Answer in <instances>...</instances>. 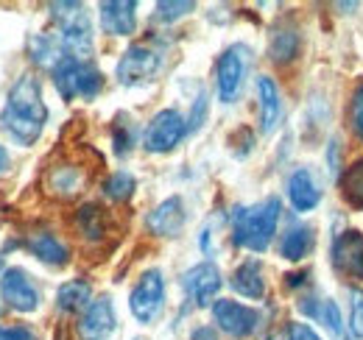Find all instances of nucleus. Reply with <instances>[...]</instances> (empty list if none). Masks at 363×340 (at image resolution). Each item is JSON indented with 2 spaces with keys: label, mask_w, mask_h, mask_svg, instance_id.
<instances>
[{
  "label": "nucleus",
  "mask_w": 363,
  "mask_h": 340,
  "mask_svg": "<svg viewBox=\"0 0 363 340\" xmlns=\"http://www.w3.org/2000/svg\"><path fill=\"white\" fill-rule=\"evenodd\" d=\"M45 123L48 106L43 101V86L31 73H26L6 95V103L0 109V126L17 145H31L40 140Z\"/></svg>",
  "instance_id": "f257e3e1"
},
{
  "label": "nucleus",
  "mask_w": 363,
  "mask_h": 340,
  "mask_svg": "<svg viewBox=\"0 0 363 340\" xmlns=\"http://www.w3.org/2000/svg\"><path fill=\"white\" fill-rule=\"evenodd\" d=\"M282 204L279 198H266L255 207H235L232 212V243L238 249L263 254L272 246L277 226H279Z\"/></svg>",
  "instance_id": "f03ea898"
},
{
  "label": "nucleus",
  "mask_w": 363,
  "mask_h": 340,
  "mask_svg": "<svg viewBox=\"0 0 363 340\" xmlns=\"http://www.w3.org/2000/svg\"><path fill=\"white\" fill-rule=\"evenodd\" d=\"M50 14L59 20V45L65 56L90 62L92 23L82 3H50Z\"/></svg>",
  "instance_id": "7ed1b4c3"
},
{
  "label": "nucleus",
  "mask_w": 363,
  "mask_h": 340,
  "mask_svg": "<svg viewBox=\"0 0 363 340\" xmlns=\"http://www.w3.org/2000/svg\"><path fill=\"white\" fill-rule=\"evenodd\" d=\"M53 84L65 101H73V98L92 101L104 86V76L92 62L62 56V62L53 67Z\"/></svg>",
  "instance_id": "20e7f679"
},
{
  "label": "nucleus",
  "mask_w": 363,
  "mask_h": 340,
  "mask_svg": "<svg viewBox=\"0 0 363 340\" xmlns=\"http://www.w3.org/2000/svg\"><path fill=\"white\" fill-rule=\"evenodd\" d=\"M249 62H252V50H249V45L243 42L232 45L221 53L218 67H216V84H218L221 103H235L238 101L243 79H246V70H249Z\"/></svg>",
  "instance_id": "39448f33"
},
{
  "label": "nucleus",
  "mask_w": 363,
  "mask_h": 340,
  "mask_svg": "<svg viewBox=\"0 0 363 340\" xmlns=\"http://www.w3.org/2000/svg\"><path fill=\"white\" fill-rule=\"evenodd\" d=\"M187 137V120L177 109H162L157 112L143 131V148L148 154H168Z\"/></svg>",
  "instance_id": "423d86ee"
},
{
  "label": "nucleus",
  "mask_w": 363,
  "mask_h": 340,
  "mask_svg": "<svg viewBox=\"0 0 363 340\" xmlns=\"http://www.w3.org/2000/svg\"><path fill=\"white\" fill-rule=\"evenodd\" d=\"M165 307V276L162 271L157 268H148L143 271L140 282L132 288V296H129V310L140 324H151Z\"/></svg>",
  "instance_id": "0eeeda50"
},
{
  "label": "nucleus",
  "mask_w": 363,
  "mask_h": 340,
  "mask_svg": "<svg viewBox=\"0 0 363 340\" xmlns=\"http://www.w3.org/2000/svg\"><path fill=\"white\" fill-rule=\"evenodd\" d=\"M162 67V56L148 47V45H132L126 47V53L121 56L118 67H115V76L123 86H137L151 81Z\"/></svg>",
  "instance_id": "6e6552de"
},
{
  "label": "nucleus",
  "mask_w": 363,
  "mask_h": 340,
  "mask_svg": "<svg viewBox=\"0 0 363 340\" xmlns=\"http://www.w3.org/2000/svg\"><path fill=\"white\" fill-rule=\"evenodd\" d=\"M213 321L229 338H249L260 327V310L246 307L232 298H216L213 301Z\"/></svg>",
  "instance_id": "1a4fd4ad"
},
{
  "label": "nucleus",
  "mask_w": 363,
  "mask_h": 340,
  "mask_svg": "<svg viewBox=\"0 0 363 340\" xmlns=\"http://www.w3.org/2000/svg\"><path fill=\"white\" fill-rule=\"evenodd\" d=\"M0 296L14 312H34L40 307V288L23 268H3L0 271Z\"/></svg>",
  "instance_id": "9d476101"
},
{
  "label": "nucleus",
  "mask_w": 363,
  "mask_h": 340,
  "mask_svg": "<svg viewBox=\"0 0 363 340\" xmlns=\"http://www.w3.org/2000/svg\"><path fill=\"white\" fill-rule=\"evenodd\" d=\"M115 327H118V318H115V304L109 296H98L95 301H90L76 324L82 340H109Z\"/></svg>",
  "instance_id": "9b49d317"
},
{
  "label": "nucleus",
  "mask_w": 363,
  "mask_h": 340,
  "mask_svg": "<svg viewBox=\"0 0 363 340\" xmlns=\"http://www.w3.org/2000/svg\"><path fill=\"white\" fill-rule=\"evenodd\" d=\"M182 288L199 307H207L213 298L218 296V290H221V271L213 262H199L190 271H184Z\"/></svg>",
  "instance_id": "f8f14e48"
},
{
  "label": "nucleus",
  "mask_w": 363,
  "mask_h": 340,
  "mask_svg": "<svg viewBox=\"0 0 363 340\" xmlns=\"http://www.w3.org/2000/svg\"><path fill=\"white\" fill-rule=\"evenodd\" d=\"M333 265L352 279L363 282V234L358 229H347L333 243Z\"/></svg>",
  "instance_id": "ddd939ff"
},
{
  "label": "nucleus",
  "mask_w": 363,
  "mask_h": 340,
  "mask_svg": "<svg viewBox=\"0 0 363 340\" xmlns=\"http://www.w3.org/2000/svg\"><path fill=\"white\" fill-rule=\"evenodd\" d=\"M101 28L109 37H129L137 28V3L135 0H109L98 6Z\"/></svg>",
  "instance_id": "4468645a"
},
{
  "label": "nucleus",
  "mask_w": 363,
  "mask_h": 340,
  "mask_svg": "<svg viewBox=\"0 0 363 340\" xmlns=\"http://www.w3.org/2000/svg\"><path fill=\"white\" fill-rule=\"evenodd\" d=\"M184 220H187V212H184L182 198L171 196L145 217V226L157 237H179V232L184 229Z\"/></svg>",
  "instance_id": "2eb2a0df"
},
{
  "label": "nucleus",
  "mask_w": 363,
  "mask_h": 340,
  "mask_svg": "<svg viewBox=\"0 0 363 340\" xmlns=\"http://www.w3.org/2000/svg\"><path fill=\"white\" fill-rule=\"evenodd\" d=\"M288 201L296 212H311L316 210L321 201V190H318L316 178L308 168H296L288 178Z\"/></svg>",
  "instance_id": "dca6fc26"
},
{
  "label": "nucleus",
  "mask_w": 363,
  "mask_h": 340,
  "mask_svg": "<svg viewBox=\"0 0 363 340\" xmlns=\"http://www.w3.org/2000/svg\"><path fill=\"white\" fill-rule=\"evenodd\" d=\"M232 290L243 298H263L266 296V279H263V265L260 259H246L240 262L235 271H232V279H229Z\"/></svg>",
  "instance_id": "f3484780"
},
{
  "label": "nucleus",
  "mask_w": 363,
  "mask_h": 340,
  "mask_svg": "<svg viewBox=\"0 0 363 340\" xmlns=\"http://www.w3.org/2000/svg\"><path fill=\"white\" fill-rule=\"evenodd\" d=\"M26 246H28V251L37 256L40 262H45L50 268H62V265H67V259H70L67 246H65L53 232H45V229L31 232L28 240H26Z\"/></svg>",
  "instance_id": "a211bd4d"
},
{
  "label": "nucleus",
  "mask_w": 363,
  "mask_h": 340,
  "mask_svg": "<svg viewBox=\"0 0 363 340\" xmlns=\"http://www.w3.org/2000/svg\"><path fill=\"white\" fill-rule=\"evenodd\" d=\"M257 101H260V131L272 134L282 118V95H279L272 76L257 79Z\"/></svg>",
  "instance_id": "6ab92c4d"
},
{
  "label": "nucleus",
  "mask_w": 363,
  "mask_h": 340,
  "mask_svg": "<svg viewBox=\"0 0 363 340\" xmlns=\"http://www.w3.org/2000/svg\"><path fill=\"white\" fill-rule=\"evenodd\" d=\"M45 187L59 198H73L84 187V170L79 165H53L45 176Z\"/></svg>",
  "instance_id": "aec40b11"
},
{
  "label": "nucleus",
  "mask_w": 363,
  "mask_h": 340,
  "mask_svg": "<svg viewBox=\"0 0 363 340\" xmlns=\"http://www.w3.org/2000/svg\"><path fill=\"white\" fill-rule=\"evenodd\" d=\"M311 249H313V229L305 223H294L279 240V256H285L288 262L305 259L311 254Z\"/></svg>",
  "instance_id": "412c9836"
},
{
  "label": "nucleus",
  "mask_w": 363,
  "mask_h": 340,
  "mask_svg": "<svg viewBox=\"0 0 363 340\" xmlns=\"http://www.w3.org/2000/svg\"><path fill=\"white\" fill-rule=\"evenodd\" d=\"M92 296L90 282L84 279H70L65 282L59 290H56V310L59 312H79V310H87Z\"/></svg>",
  "instance_id": "4be33fe9"
},
{
  "label": "nucleus",
  "mask_w": 363,
  "mask_h": 340,
  "mask_svg": "<svg viewBox=\"0 0 363 340\" xmlns=\"http://www.w3.org/2000/svg\"><path fill=\"white\" fill-rule=\"evenodd\" d=\"M28 56L40 64V67H56L62 62V45H59V37H50V34H34L28 37Z\"/></svg>",
  "instance_id": "5701e85b"
},
{
  "label": "nucleus",
  "mask_w": 363,
  "mask_h": 340,
  "mask_svg": "<svg viewBox=\"0 0 363 340\" xmlns=\"http://www.w3.org/2000/svg\"><path fill=\"white\" fill-rule=\"evenodd\" d=\"M296 53H299V34H296L294 28H279V31H274L272 42H269V56H272L274 62L285 64V62H291Z\"/></svg>",
  "instance_id": "b1692460"
},
{
  "label": "nucleus",
  "mask_w": 363,
  "mask_h": 340,
  "mask_svg": "<svg viewBox=\"0 0 363 340\" xmlns=\"http://www.w3.org/2000/svg\"><path fill=\"white\" fill-rule=\"evenodd\" d=\"M76 226L87 240H101L106 232V220H104V210L98 204H84L76 212Z\"/></svg>",
  "instance_id": "393cba45"
},
{
  "label": "nucleus",
  "mask_w": 363,
  "mask_h": 340,
  "mask_svg": "<svg viewBox=\"0 0 363 340\" xmlns=\"http://www.w3.org/2000/svg\"><path fill=\"white\" fill-rule=\"evenodd\" d=\"M341 193H344L350 207L363 210V157L347 168L344 178H341Z\"/></svg>",
  "instance_id": "a878e982"
},
{
  "label": "nucleus",
  "mask_w": 363,
  "mask_h": 340,
  "mask_svg": "<svg viewBox=\"0 0 363 340\" xmlns=\"http://www.w3.org/2000/svg\"><path fill=\"white\" fill-rule=\"evenodd\" d=\"M137 181L129 170H115L106 181H104V196L112 201H129L135 193Z\"/></svg>",
  "instance_id": "bb28decb"
},
{
  "label": "nucleus",
  "mask_w": 363,
  "mask_h": 340,
  "mask_svg": "<svg viewBox=\"0 0 363 340\" xmlns=\"http://www.w3.org/2000/svg\"><path fill=\"white\" fill-rule=\"evenodd\" d=\"M316 321H321V327H324L333 338H341V335H344V318H341V310H338V301H335V298H321Z\"/></svg>",
  "instance_id": "cd10ccee"
},
{
  "label": "nucleus",
  "mask_w": 363,
  "mask_h": 340,
  "mask_svg": "<svg viewBox=\"0 0 363 340\" xmlns=\"http://www.w3.org/2000/svg\"><path fill=\"white\" fill-rule=\"evenodd\" d=\"M112 142H115V154L118 157H126L132 151V145H135V126H132L129 118L121 115L115 120V126H112Z\"/></svg>",
  "instance_id": "c85d7f7f"
},
{
  "label": "nucleus",
  "mask_w": 363,
  "mask_h": 340,
  "mask_svg": "<svg viewBox=\"0 0 363 340\" xmlns=\"http://www.w3.org/2000/svg\"><path fill=\"white\" fill-rule=\"evenodd\" d=\"M196 3H157V20L160 23H174L184 14H190Z\"/></svg>",
  "instance_id": "c756f323"
},
{
  "label": "nucleus",
  "mask_w": 363,
  "mask_h": 340,
  "mask_svg": "<svg viewBox=\"0 0 363 340\" xmlns=\"http://www.w3.org/2000/svg\"><path fill=\"white\" fill-rule=\"evenodd\" d=\"M207 92H199L196 95V101H193V109H190V118H187V134H193V131H199V128L204 126V120H207Z\"/></svg>",
  "instance_id": "7c9ffc66"
},
{
  "label": "nucleus",
  "mask_w": 363,
  "mask_h": 340,
  "mask_svg": "<svg viewBox=\"0 0 363 340\" xmlns=\"http://www.w3.org/2000/svg\"><path fill=\"white\" fill-rule=\"evenodd\" d=\"M352 298V310H350V329L355 338L363 340V293L361 290H352L350 293Z\"/></svg>",
  "instance_id": "2f4dec72"
},
{
  "label": "nucleus",
  "mask_w": 363,
  "mask_h": 340,
  "mask_svg": "<svg viewBox=\"0 0 363 340\" xmlns=\"http://www.w3.org/2000/svg\"><path fill=\"white\" fill-rule=\"evenodd\" d=\"M350 126L363 140V84L352 92V103H350Z\"/></svg>",
  "instance_id": "473e14b6"
},
{
  "label": "nucleus",
  "mask_w": 363,
  "mask_h": 340,
  "mask_svg": "<svg viewBox=\"0 0 363 340\" xmlns=\"http://www.w3.org/2000/svg\"><path fill=\"white\" fill-rule=\"evenodd\" d=\"M0 340H37V332L26 324H11V327H0Z\"/></svg>",
  "instance_id": "72a5a7b5"
},
{
  "label": "nucleus",
  "mask_w": 363,
  "mask_h": 340,
  "mask_svg": "<svg viewBox=\"0 0 363 340\" xmlns=\"http://www.w3.org/2000/svg\"><path fill=\"white\" fill-rule=\"evenodd\" d=\"M288 340H321V338H318L316 329L311 324L294 321V324H288Z\"/></svg>",
  "instance_id": "f704fd0d"
},
{
  "label": "nucleus",
  "mask_w": 363,
  "mask_h": 340,
  "mask_svg": "<svg viewBox=\"0 0 363 340\" xmlns=\"http://www.w3.org/2000/svg\"><path fill=\"white\" fill-rule=\"evenodd\" d=\"M338 157H341V145H338V140H333L330 145H327V168H330V173L333 176H338Z\"/></svg>",
  "instance_id": "c9c22d12"
},
{
  "label": "nucleus",
  "mask_w": 363,
  "mask_h": 340,
  "mask_svg": "<svg viewBox=\"0 0 363 340\" xmlns=\"http://www.w3.org/2000/svg\"><path fill=\"white\" fill-rule=\"evenodd\" d=\"M190 340H218V332H216V327L201 324V327H196V329L190 332Z\"/></svg>",
  "instance_id": "e433bc0d"
},
{
  "label": "nucleus",
  "mask_w": 363,
  "mask_h": 340,
  "mask_svg": "<svg viewBox=\"0 0 363 340\" xmlns=\"http://www.w3.org/2000/svg\"><path fill=\"white\" fill-rule=\"evenodd\" d=\"M6 168H9V151L0 145V173H3Z\"/></svg>",
  "instance_id": "4c0bfd02"
},
{
  "label": "nucleus",
  "mask_w": 363,
  "mask_h": 340,
  "mask_svg": "<svg viewBox=\"0 0 363 340\" xmlns=\"http://www.w3.org/2000/svg\"><path fill=\"white\" fill-rule=\"evenodd\" d=\"M56 340H67V335H65V332H59V335H56Z\"/></svg>",
  "instance_id": "58836bf2"
},
{
  "label": "nucleus",
  "mask_w": 363,
  "mask_h": 340,
  "mask_svg": "<svg viewBox=\"0 0 363 340\" xmlns=\"http://www.w3.org/2000/svg\"><path fill=\"white\" fill-rule=\"evenodd\" d=\"M272 340H274V338H272Z\"/></svg>",
  "instance_id": "ea45409f"
}]
</instances>
